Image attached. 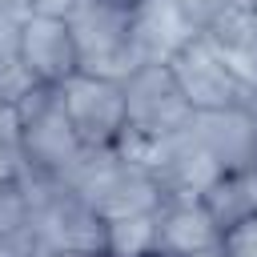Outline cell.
I'll use <instances>...</instances> for the list:
<instances>
[{
	"instance_id": "1",
	"label": "cell",
	"mask_w": 257,
	"mask_h": 257,
	"mask_svg": "<svg viewBox=\"0 0 257 257\" xmlns=\"http://www.w3.org/2000/svg\"><path fill=\"white\" fill-rule=\"evenodd\" d=\"M193 124V104L177 88L169 64H141L124 80V133L112 145L120 157L145 165V153Z\"/></svg>"
},
{
	"instance_id": "2",
	"label": "cell",
	"mask_w": 257,
	"mask_h": 257,
	"mask_svg": "<svg viewBox=\"0 0 257 257\" xmlns=\"http://www.w3.org/2000/svg\"><path fill=\"white\" fill-rule=\"evenodd\" d=\"M28 201H32V221H28V237H32V257H48V253H96L104 245V217L64 181L52 177H24Z\"/></svg>"
},
{
	"instance_id": "3",
	"label": "cell",
	"mask_w": 257,
	"mask_h": 257,
	"mask_svg": "<svg viewBox=\"0 0 257 257\" xmlns=\"http://www.w3.org/2000/svg\"><path fill=\"white\" fill-rule=\"evenodd\" d=\"M133 12L137 0H76V8L64 20L80 52V72L104 80H128L141 68L133 40Z\"/></svg>"
},
{
	"instance_id": "4",
	"label": "cell",
	"mask_w": 257,
	"mask_h": 257,
	"mask_svg": "<svg viewBox=\"0 0 257 257\" xmlns=\"http://www.w3.org/2000/svg\"><path fill=\"white\" fill-rule=\"evenodd\" d=\"M68 189H76L104 221L112 217H128V213H149L161 209V189L153 181V173L128 157H120L116 149H88L76 169L64 177Z\"/></svg>"
},
{
	"instance_id": "5",
	"label": "cell",
	"mask_w": 257,
	"mask_h": 257,
	"mask_svg": "<svg viewBox=\"0 0 257 257\" xmlns=\"http://www.w3.org/2000/svg\"><path fill=\"white\" fill-rule=\"evenodd\" d=\"M169 72L177 80V88L185 92V100L193 104V112H221V108H253L257 92L253 84L217 52V44L197 32L189 44H181L169 56Z\"/></svg>"
},
{
	"instance_id": "6",
	"label": "cell",
	"mask_w": 257,
	"mask_h": 257,
	"mask_svg": "<svg viewBox=\"0 0 257 257\" xmlns=\"http://www.w3.org/2000/svg\"><path fill=\"white\" fill-rule=\"evenodd\" d=\"M16 112H20V137H24L28 173H32V177L64 181L88 149L80 145L76 128L68 124L56 88H36Z\"/></svg>"
},
{
	"instance_id": "7",
	"label": "cell",
	"mask_w": 257,
	"mask_h": 257,
	"mask_svg": "<svg viewBox=\"0 0 257 257\" xmlns=\"http://www.w3.org/2000/svg\"><path fill=\"white\" fill-rule=\"evenodd\" d=\"M68 124L84 149H112L124 133V80H104L76 72L56 88Z\"/></svg>"
},
{
	"instance_id": "8",
	"label": "cell",
	"mask_w": 257,
	"mask_h": 257,
	"mask_svg": "<svg viewBox=\"0 0 257 257\" xmlns=\"http://www.w3.org/2000/svg\"><path fill=\"white\" fill-rule=\"evenodd\" d=\"M145 169L153 173L165 201H201L209 193V185L221 177V165L197 145L193 128L153 145L145 153Z\"/></svg>"
},
{
	"instance_id": "9",
	"label": "cell",
	"mask_w": 257,
	"mask_h": 257,
	"mask_svg": "<svg viewBox=\"0 0 257 257\" xmlns=\"http://www.w3.org/2000/svg\"><path fill=\"white\" fill-rule=\"evenodd\" d=\"M20 60L44 88H60L80 72V52L64 16H32L20 24Z\"/></svg>"
},
{
	"instance_id": "10",
	"label": "cell",
	"mask_w": 257,
	"mask_h": 257,
	"mask_svg": "<svg viewBox=\"0 0 257 257\" xmlns=\"http://www.w3.org/2000/svg\"><path fill=\"white\" fill-rule=\"evenodd\" d=\"M197 145L221 165V173L253 169L257 165V116L253 108H221V112H193Z\"/></svg>"
},
{
	"instance_id": "11",
	"label": "cell",
	"mask_w": 257,
	"mask_h": 257,
	"mask_svg": "<svg viewBox=\"0 0 257 257\" xmlns=\"http://www.w3.org/2000/svg\"><path fill=\"white\" fill-rule=\"evenodd\" d=\"M197 20L177 0H137L133 12V40L141 64H169V56L197 36Z\"/></svg>"
},
{
	"instance_id": "12",
	"label": "cell",
	"mask_w": 257,
	"mask_h": 257,
	"mask_svg": "<svg viewBox=\"0 0 257 257\" xmlns=\"http://www.w3.org/2000/svg\"><path fill=\"white\" fill-rule=\"evenodd\" d=\"M225 241L205 201H161L157 209V249L161 257H185Z\"/></svg>"
},
{
	"instance_id": "13",
	"label": "cell",
	"mask_w": 257,
	"mask_h": 257,
	"mask_svg": "<svg viewBox=\"0 0 257 257\" xmlns=\"http://www.w3.org/2000/svg\"><path fill=\"white\" fill-rule=\"evenodd\" d=\"M201 201H205V209L213 213V221H217L221 233L245 225L249 217H257V169L221 173Z\"/></svg>"
},
{
	"instance_id": "14",
	"label": "cell",
	"mask_w": 257,
	"mask_h": 257,
	"mask_svg": "<svg viewBox=\"0 0 257 257\" xmlns=\"http://www.w3.org/2000/svg\"><path fill=\"white\" fill-rule=\"evenodd\" d=\"M100 257H161V249H157V209L104 221Z\"/></svg>"
},
{
	"instance_id": "15",
	"label": "cell",
	"mask_w": 257,
	"mask_h": 257,
	"mask_svg": "<svg viewBox=\"0 0 257 257\" xmlns=\"http://www.w3.org/2000/svg\"><path fill=\"white\" fill-rule=\"evenodd\" d=\"M24 177H28V161H24L20 112L0 100V189L4 185H20Z\"/></svg>"
},
{
	"instance_id": "16",
	"label": "cell",
	"mask_w": 257,
	"mask_h": 257,
	"mask_svg": "<svg viewBox=\"0 0 257 257\" xmlns=\"http://www.w3.org/2000/svg\"><path fill=\"white\" fill-rule=\"evenodd\" d=\"M28 221H32V201H28L24 181L4 185L0 189V241H32Z\"/></svg>"
},
{
	"instance_id": "17",
	"label": "cell",
	"mask_w": 257,
	"mask_h": 257,
	"mask_svg": "<svg viewBox=\"0 0 257 257\" xmlns=\"http://www.w3.org/2000/svg\"><path fill=\"white\" fill-rule=\"evenodd\" d=\"M36 88H44V84L32 76V68H28L20 56H16L12 64H4V68H0V100H4V104L20 108V104H24Z\"/></svg>"
},
{
	"instance_id": "18",
	"label": "cell",
	"mask_w": 257,
	"mask_h": 257,
	"mask_svg": "<svg viewBox=\"0 0 257 257\" xmlns=\"http://www.w3.org/2000/svg\"><path fill=\"white\" fill-rule=\"evenodd\" d=\"M225 249L229 257H257V217H249L245 225L225 233Z\"/></svg>"
},
{
	"instance_id": "19",
	"label": "cell",
	"mask_w": 257,
	"mask_h": 257,
	"mask_svg": "<svg viewBox=\"0 0 257 257\" xmlns=\"http://www.w3.org/2000/svg\"><path fill=\"white\" fill-rule=\"evenodd\" d=\"M16 56H20V24H12V20L0 16V68L12 64Z\"/></svg>"
},
{
	"instance_id": "20",
	"label": "cell",
	"mask_w": 257,
	"mask_h": 257,
	"mask_svg": "<svg viewBox=\"0 0 257 257\" xmlns=\"http://www.w3.org/2000/svg\"><path fill=\"white\" fill-rule=\"evenodd\" d=\"M0 16L12 20V24H28L36 16V4L32 0H0Z\"/></svg>"
},
{
	"instance_id": "21",
	"label": "cell",
	"mask_w": 257,
	"mask_h": 257,
	"mask_svg": "<svg viewBox=\"0 0 257 257\" xmlns=\"http://www.w3.org/2000/svg\"><path fill=\"white\" fill-rule=\"evenodd\" d=\"M36 4V16H68L76 8V0H32Z\"/></svg>"
},
{
	"instance_id": "22",
	"label": "cell",
	"mask_w": 257,
	"mask_h": 257,
	"mask_svg": "<svg viewBox=\"0 0 257 257\" xmlns=\"http://www.w3.org/2000/svg\"><path fill=\"white\" fill-rule=\"evenodd\" d=\"M177 4H181V8H185V12L193 16V20H197V28H201V16H205V8H209V0H177Z\"/></svg>"
},
{
	"instance_id": "23",
	"label": "cell",
	"mask_w": 257,
	"mask_h": 257,
	"mask_svg": "<svg viewBox=\"0 0 257 257\" xmlns=\"http://www.w3.org/2000/svg\"><path fill=\"white\" fill-rule=\"evenodd\" d=\"M185 257H229V249H225V241H217V245H209V249H197V253H185Z\"/></svg>"
},
{
	"instance_id": "24",
	"label": "cell",
	"mask_w": 257,
	"mask_h": 257,
	"mask_svg": "<svg viewBox=\"0 0 257 257\" xmlns=\"http://www.w3.org/2000/svg\"><path fill=\"white\" fill-rule=\"evenodd\" d=\"M48 257H96V253H48Z\"/></svg>"
},
{
	"instance_id": "25",
	"label": "cell",
	"mask_w": 257,
	"mask_h": 257,
	"mask_svg": "<svg viewBox=\"0 0 257 257\" xmlns=\"http://www.w3.org/2000/svg\"><path fill=\"white\" fill-rule=\"evenodd\" d=\"M253 116H257V104H253ZM253 169H257V165H253Z\"/></svg>"
}]
</instances>
